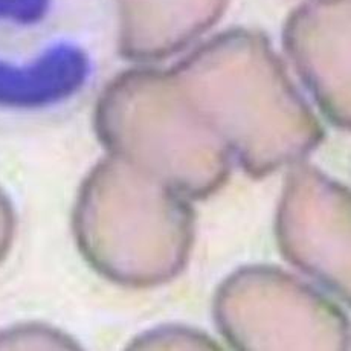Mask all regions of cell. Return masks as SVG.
<instances>
[{"label":"cell","mask_w":351,"mask_h":351,"mask_svg":"<svg viewBox=\"0 0 351 351\" xmlns=\"http://www.w3.org/2000/svg\"><path fill=\"white\" fill-rule=\"evenodd\" d=\"M117 28L103 0H0V110H53L78 98Z\"/></svg>","instance_id":"cell-1"},{"label":"cell","mask_w":351,"mask_h":351,"mask_svg":"<svg viewBox=\"0 0 351 351\" xmlns=\"http://www.w3.org/2000/svg\"><path fill=\"white\" fill-rule=\"evenodd\" d=\"M185 205L174 190L118 156L92 171L80 194L75 226L93 266L109 278L147 286L173 275L186 241Z\"/></svg>","instance_id":"cell-2"},{"label":"cell","mask_w":351,"mask_h":351,"mask_svg":"<svg viewBox=\"0 0 351 351\" xmlns=\"http://www.w3.org/2000/svg\"><path fill=\"white\" fill-rule=\"evenodd\" d=\"M228 0H114L118 49L130 60L164 58L221 14Z\"/></svg>","instance_id":"cell-3"},{"label":"cell","mask_w":351,"mask_h":351,"mask_svg":"<svg viewBox=\"0 0 351 351\" xmlns=\"http://www.w3.org/2000/svg\"><path fill=\"white\" fill-rule=\"evenodd\" d=\"M25 342H53L57 343L60 348H72V341L64 335H60L51 330H42L38 327L28 328H14V330H6V332L0 333V350L6 348H22Z\"/></svg>","instance_id":"cell-4"},{"label":"cell","mask_w":351,"mask_h":351,"mask_svg":"<svg viewBox=\"0 0 351 351\" xmlns=\"http://www.w3.org/2000/svg\"><path fill=\"white\" fill-rule=\"evenodd\" d=\"M12 234H14V215H12L11 204L0 190V261L8 252Z\"/></svg>","instance_id":"cell-5"}]
</instances>
